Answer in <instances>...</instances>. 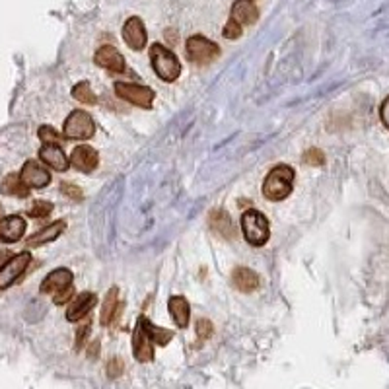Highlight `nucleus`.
<instances>
[{"instance_id":"nucleus-22","label":"nucleus","mask_w":389,"mask_h":389,"mask_svg":"<svg viewBox=\"0 0 389 389\" xmlns=\"http://www.w3.org/2000/svg\"><path fill=\"white\" fill-rule=\"evenodd\" d=\"M139 323L144 327V331L148 333V337L152 339V343L160 346H165L170 341H172L173 333L172 331H168V329H162V327H156L152 321H148L144 315H140L139 318Z\"/></svg>"},{"instance_id":"nucleus-21","label":"nucleus","mask_w":389,"mask_h":389,"mask_svg":"<svg viewBox=\"0 0 389 389\" xmlns=\"http://www.w3.org/2000/svg\"><path fill=\"white\" fill-rule=\"evenodd\" d=\"M168 310H170L173 321H175L179 327H187V323H189V315H191V308H189V302H187L183 296H172V298H170V302H168Z\"/></svg>"},{"instance_id":"nucleus-7","label":"nucleus","mask_w":389,"mask_h":389,"mask_svg":"<svg viewBox=\"0 0 389 389\" xmlns=\"http://www.w3.org/2000/svg\"><path fill=\"white\" fill-rule=\"evenodd\" d=\"M115 94L121 100L129 102V104L142 107V109H150L152 102H154V92L146 86H139V84H130V82H117L115 84Z\"/></svg>"},{"instance_id":"nucleus-15","label":"nucleus","mask_w":389,"mask_h":389,"mask_svg":"<svg viewBox=\"0 0 389 389\" xmlns=\"http://www.w3.org/2000/svg\"><path fill=\"white\" fill-rule=\"evenodd\" d=\"M64 228H67V222H64V220H57V222H53V224L41 228L39 232L32 233L26 240V245L27 247H37V245H45V243L55 242V240L64 232Z\"/></svg>"},{"instance_id":"nucleus-2","label":"nucleus","mask_w":389,"mask_h":389,"mask_svg":"<svg viewBox=\"0 0 389 389\" xmlns=\"http://www.w3.org/2000/svg\"><path fill=\"white\" fill-rule=\"evenodd\" d=\"M150 61L158 78H162L164 82H175L182 74V62L165 45L154 43L150 47Z\"/></svg>"},{"instance_id":"nucleus-28","label":"nucleus","mask_w":389,"mask_h":389,"mask_svg":"<svg viewBox=\"0 0 389 389\" xmlns=\"http://www.w3.org/2000/svg\"><path fill=\"white\" fill-rule=\"evenodd\" d=\"M302 160L308 165H315V168H320V165L325 164V156H323V152L318 150V148H311V150H308V152L303 154Z\"/></svg>"},{"instance_id":"nucleus-4","label":"nucleus","mask_w":389,"mask_h":389,"mask_svg":"<svg viewBox=\"0 0 389 389\" xmlns=\"http://www.w3.org/2000/svg\"><path fill=\"white\" fill-rule=\"evenodd\" d=\"M62 132H64V137H67V139H74V140L92 139L95 132V123L86 111L76 109V111H72L69 117H67V121H64V125H62Z\"/></svg>"},{"instance_id":"nucleus-18","label":"nucleus","mask_w":389,"mask_h":389,"mask_svg":"<svg viewBox=\"0 0 389 389\" xmlns=\"http://www.w3.org/2000/svg\"><path fill=\"white\" fill-rule=\"evenodd\" d=\"M95 294L92 292H82L80 296H76L74 302H70L69 310H67V320L69 321H80L86 318L90 310L95 306Z\"/></svg>"},{"instance_id":"nucleus-1","label":"nucleus","mask_w":389,"mask_h":389,"mask_svg":"<svg viewBox=\"0 0 389 389\" xmlns=\"http://www.w3.org/2000/svg\"><path fill=\"white\" fill-rule=\"evenodd\" d=\"M294 187V170L290 165L280 164L273 168L263 183V195L268 200H285L290 197Z\"/></svg>"},{"instance_id":"nucleus-32","label":"nucleus","mask_w":389,"mask_h":389,"mask_svg":"<svg viewBox=\"0 0 389 389\" xmlns=\"http://www.w3.org/2000/svg\"><path fill=\"white\" fill-rule=\"evenodd\" d=\"M107 374L109 378H117L123 374V360L121 358H111L109 364H107Z\"/></svg>"},{"instance_id":"nucleus-10","label":"nucleus","mask_w":389,"mask_h":389,"mask_svg":"<svg viewBox=\"0 0 389 389\" xmlns=\"http://www.w3.org/2000/svg\"><path fill=\"white\" fill-rule=\"evenodd\" d=\"M70 165H74L78 172L82 173H90L94 172L97 164H100V154H97V150L92 146H76L72 150V154H70Z\"/></svg>"},{"instance_id":"nucleus-14","label":"nucleus","mask_w":389,"mask_h":389,"mask_svg":"<svg viewBox=\"0 0 389 389\" xmlns=\"http://www.w3.org/2000/svg\"><path fill=\"white\" fill-rule=\"evenodd\" d=\"M132 353L139 362H150L154 358V348H152V339L148 337L144 327L137 323L135 335H132Z\"/></svg>"},{"instance_id":"nucleus-27","label":"nucleus","mask_w":389,"mask_h":389,"mask_svg":"<svg viewBox=\"0 0 389 389\" xmlns=\"http://www.w3.org/2000/svg\"><path fill=\"white\" fill-rule=\"evenodd\" d=\"M39 139L43 144H55V146H62V139L59 137V132L49 127V125H43L39 129Z\"/></svg>"},{"instance_id":"nucleus-24","label":"nucleus","mask_w":389,"mask_h":389,"mask_svg":"<svg viewBox=\"0 0 389 389\" xmlns=\"http://www.w3.org/2000/svg\"><path fill=\"white\" fill-rule=\"evenodd\" d=\"M117 311H119V290L111 288L109 294L105 296L104 308H102V325H111Z\"/></svg>"},{"instance_id":"nucleus-33","label":"nucleus","mask_w":389,"mask_h":389,"mask_svg":"<svg viewBox=\"0 0 389 389\" xmlns=\"http://www.w3.org/2000/svg\"><path fill=\"white\" fill-rule=\"evenodd\" d=\"M74 296V288L70 286V288H67V290H62V292H59V294H55L53 296V300H55V303H67V302H70V298Z\"/></svg>"},{"instance_id":"nucleus-23","label":"nucleus","mask_w":389,"mask_h":389,"mask_svg":"<svg viewBox=\"0 0 389 389\" xmlns=\"http://www.w3.org/2000/svg\"><path fill=\"white\" fill-rule=\"evenodd\" d=\"M208 222L212 226V230L218 232L222 238H233V228H232V220L226 214L224 210H212L210 217H208Z\"/></svg>"},{"instance_id":"nucleus-6","label":"nucleus","mask_w":389,"mask_h":389,"mask_svg":"<svg viewBox=\"0 0 389 389\" xmlns=\"http://www.w3.org/2000/svg\"><path fill=\"white\" fill-rule=\"evenodd\" d=\"M32 263V255L27 251H22L14 257H10L2 267H0V290H6L10 286L18 282L22 275L26 273V268Z\"/></svg>"},{"instance_id":"nucleus-30","label":"nucleus","mask_w":389,"mask_h":389,"mask_svg":"<svg viewBox=\"0 0 389 389\" xmlns=\"http://www.w3.org/2000/svg\"><path fill=\"white\" fill-rule=\"evenodd\" d=\"M61 191H62V195H67L69 199L82 200V189L76 187V185H72V183H62Z\"/></svg>"},{"instance_id":"nucleus-31","label":"nucleus","mask_w":389,"mask_h":389,"mask_svg":"<svg viewBox=\"0 0 389 389\" xmlns=\"http://www.w3.org/2000/svg\"><path fill=\"white\" fill-rule=\"evenodd\" d=\"M212 323L208 320H200L197 321V335H199L200 339H208L210 335H212Z\"/></svg>"},{"instance_id":"nucleus-36","label":"nucleus","mask_w":389,"mask_h":389,"mask_svg":"<svg viewBox=\"0 0 389 389\" xmlns=\"http://www.w3.org/2000/svg\"><path fill=\"white\" fill-rule=\"evenodd\" d=\"M4 218V208H2V205H0V220Z\"/></svg>"},{"instance_id":"nucleus-3","label":"nucleus","mask_w":389,"mask_h":389,"mask_svg":"<svg viewBox=\"0 0 389 389\" xmlns=\"http://www.w3.org/2000/svg\"><path fill=\"white\" fill-rule=\"evenodd\" d=\"M242 228L245 240L253 245V247H261L265 245L268 240V220L265 218L263 212L259 210H245L242 217Z\"/></svg>"},{"instance_id":"nucleus-17","label":"nucleus","mask_w":389,"mask_h":389,"mask_svg":"<svg viewBox=\"0 0 389 389\" xmlns=\"http://www.w3.org/2000/svg\"><path fill=\"white\" fill-rule=\"evenodd\" d=\"M39 160L45 165H49L57 172H67L69 170V158L64 156L61 146H55V144H43V148L39 150Z\"/></svg>"},{"instance_id":"nucleus-26","label":"nucleus","mask_w":389,"mask_h":389,"mask_svg":"<svg viewBox=\"0 0 389 389\" xmlns=\"http://www.w3.org/2000/svg\"><path fill=\"white\" fill-rule=\"evenodd\" d=\"M53 212V205L49 200H35L34 205L29 207L27 214L32 218H45Z\"/></svg>"},{"instance_id":"nucleus-12","label":"nucleus","mask_w":389,"mask_h":389,"mask_svg":"<svg viewBox=\"0 0 389 389\" xmlns=\"http://www.w3.org/2000/svg\"><path fill=\"white\" fill-rule=\"evenodd\" d=\"M94 61L97 67H102V69L109 70V72H115V74H119L125 70V59H123V55L113 45H104V47H100L97 51H95V57Z\"/></svg>"},{"instance_id":"nucleus-16","label":"nucleus","mask_w":389,"mask_h":389,"mask_svg":"<svg viewBox=\"0 0 389 389\" xmlns=\"http://www.w3.org/2000/svg\"><path fill=\"white\" fill-rule=\"evenodd\" d=\"M232 20L240 26H251L259 20V10L253 0H236L232 6Z\"/></svg>"},{"instance_id":"nucleus-5","label":"nucleus","mask_w":389,"mask_h":389,"mask_svg":"<svg viewBox=\"0 0 389 389\" xmlns=\"http://www.w3.org/2000/svg\"><path fill=\"white\" fill-rule=\"evenodd\" d=\"M185 51H187V57H189L191 62L208 64V62H212L220 55V47L214 41L207 39L205 35H193L185 43Z\"/></svg>"},{"instance_id":"nucleus-19","label":"nucleus","mask_w":389,"mask_h":389,"mask_svg":"<svg viewBox=\"0 0 389 389\" xmlns=\"http://www.w3.org/2000/svg\"><path fill=\"white\" fill-rule=\"evenodd\" d=\"M232 282L242 292H253L259 288V275L247 267H238L232 273Z\"/></svg>"},{"instance_id":"nucleus-25","label":"nucleus","mask_w":389,"mask_h":389,"mask_svg":"<svg viewBox=\"0 0 389 389\" xmlns=\"http://www.w3.org/2000/svg\"><path fill=\"white\" fill-rule=\"evenodd\" d=\"M72 97L78 100L80 104H86V105H95V102H97L94 90L90 88L88 82H78L76 86L72 88Z\"/></svg>"},{"instance_id":"nucleus-20","label":"nucleus","mask_w":389,"mask_h":389,"mask_svg":"<svg viewBox=\"0 0 389 389\" xmlns=\"http://www.w3.org/2000/svg\"><path fill=\"white\" fill-rule=\"evenodd\" d=\"M0 193L8 195V197H18V199H26L29 197V187L22 182L20 173H10L4 177V182L0 185Z\"/></svg>"},{"instance_id":"nucleus-9","label":"nucleus","mask_w":389,"mask_h":389,"mask_svg":"<svg viewBox=\"0 0 389 389\" xmlns=\"http://www.w3.org/2000/svg\"><path fill=\"white\" fill-rule=\"evenodd\" d=\"M123 39L129 45L132 51H142L146 47V27L140 18H129L123 26Z\"/></svg>"},{"instance_id":"nucleus-13","label":"nucleus","mask_w":389,"mask_h":389,"mask_svg":"<svg viewBox=\"0 0 389 389\" xmlns=\"http://www.w3.org/2000/svg\"><path fill=\"white\" fill-rule=\"evenodd\" d=\"M72 286V273L69 268H55L51 271L41 282V292L43 294H59L62 290H67Z\"/></svg>"},{"instance_id":"nucleus-8","label":"nucleus","mask_w":389,"mask_h":389,"mask_svg":"<svg viewBox=\"0 0 389 389\" xmlns=\"http://www.w3.org/2000/svg\"><path fill=\"white\" fill-rule=\"evenodd\" d=\"M20 177L22 182L26 183L29 189H41V187H47L51 183V173L49 170L41 165L35 160H27L22 172H20Z\"/></svg>"},{"instance_id":"nucleus-29","label":"nucleus","mask_w":389,"mask_h":389,"mask_svg":"<svg viewBox=\"0 0 389 389\" xmlns=\"http://www.w3.org/2000/svg\"><path fill=\"white\" fill-rule=\"evenodd\" d=\"M222 35H224L226 39H238L240 35H242V26L238 24V22H233L232 18L228 20V24L224 26L222 29Z\"/></svg>"},{"instance_id":"nucleus-34","label":"nucleus","mask_w":389,"mask_h":389,"mask_svg":"<svg viewBox=\"0 0 389 389\" xmlns=\"http://www.w3.org/2000/svg\"><path fill=\"white\" fill-rule=\"evenodd\" d=\"M380 117H381V123H383V125L389 129V95L383 100V104H381Z\"/></svg>"},{"instance_id":"nucleus-35","label":"nucleus","mask_w":389,"mask_h":389,"mask_svg":"<svg viewBox=\"0 0 389 389\" xmlns=\"http://www.w3.org/2000/svg\"><path fill=\"white\" fill-rule=\"evenodd\" d=\"M88 331H90V323H88V325H84V327L78 331V341H76L78 348H80V346H82V343H84V339H86Z\"/></svg>"},{"instance_id":"nucleus-11","label":"nucleus","mask_w":389,"mask_h":389,"mask_svg":"<svg viewBox=\"0 0 389 389\" xmlns=\"http://www.w3.org/2000/svg\"><path fill=\"white\" fill-rule=\"evenodd\" d=\"M26 220L20 214L4 217L0 220V242L16 243L24 238L26 233Z\"/></svg>"}]
</instances>
